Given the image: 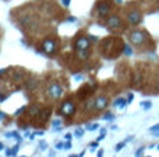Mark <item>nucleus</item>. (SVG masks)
I'll return each mask as SVG.
<instances>
[{
    "mask_svg": "<svg viewBox=\"0 0 159 157\" xmlns=\"http://www.w3.org/2000/svg\"><path fill=\"white\" fill-rule=\"evenodd\" d=\"M48 96L53 100L60 98V97L63 96V88L60 87L59 83H52V84L49 86V88H48Z\"/></svg>",
    "mask_w": 159,
    "mask_h": 157,
    "instance_id": "f257e3e1",
    "label": "nucleus"
},
{
    "mask_svg": "<svg viewBox=\"0 0 159 157\" xmlns=\"http://www.w3.org/2000/svg\"><path fill=\"white\" fill-rule=\"evenodd\" d=\"M144 41H145V34H144L143 31L135 30L130 34V42H131L133 45H141Z\"/></svg>",
    "mask_w": 159,
    "mask_h": 157,
    "instance_id": "f03ea898",
    "label": "nucleus"
},
{
    "mask_svg": "<svg viewBox=\"0 0 159 157\" xmlns=\"http://www.w3.org/2000/svg\"><path fill=\"white\" fill-rule=\"evenodd\" d=\"M75 48H77V51H87L89 48V39L87 37H80L75 41Z\"/></svg>",
    "mask_w": 159,
    "mask_h": 157,
    "instance_id": "7ed1b4c3",
    "label": "nucleus"
},
{
    "mask_svg": "<svg viewBox=\"0 0 159 157\" xmlns=\"http://www.w3.org/2000/svg\"><path fill=\"white\" fill-rule=\"evenodd\" d=\"M42 48H43V51L46 53L52 55V53H55V51H56V44L53 39H45L43 44H42Z\"/></svg>",
    "mask_w": 159,
    "mask_h": 157,
    "instance_id": "20e7f679",
    "label": "nucleus"
},
{
    "mask_svg": "<svg viewBox=\"0 0 159 157\" xmlns=\"http://www.w3.org/2000/svg\"><path fill=\"white\" fill-rule=\"evenodd\" d=\"M107 104H109V100H107V97L99 96L98 98L95 100V110H98V111L105 110V108L107 107Z\"/></svg>",
    "mask_w": 159,
    "mask_h": 157,
    "instance_id": "39448f33",
    "label": "nucleus"
},
{
    "mask_svg": "<svg viewBox=\"0 0 159 157\" xmlns=\"http://www.w3.org/2000/svg\"><path fill=\"white\" fill-rule=\"evenodd\" d=\"M74 111H75V105L73 104V102H64V104L61 105L60 112L64 114V115H73Z\"/></svg>",
    "mask_w": 159,
    "mask_h": 157,
    "instance_id": "423d86ee",
    "label": "nucleus"
},
{
    "mask_svg": "<svg viewBox=\"0 0 159 157\" xmlns=\"http://www.w3.org/2000/svg\"><path fill=\"white\" fill-rule=\"evenodd\" d=\"M106 24H107V28H110V30H116V28L120 27L121 21L117 16H112V17H109V20H107Z\"/></svg>",
    "mask_w": 159,
    "mask_h": 157,
    "instance_id": "0eeeda50",
    "label": "nucleus"
},
{
    "mask_svg": "<svg viewBox=\"0 0 159 157\" xmlns=\"http://www.w3.org/2000/svg\"><path fill=\"white\" fill-rule=\"evenodd\" d=\"M129 21L131 22L133 25H137L138 22L141 21V14H140V11H137V10L131 11V13L129 14Z\"/></svg>",
    "mask_w": 159,
    "mask_h": 157,
    "instance_id": "6e6552de",
    "label": "nucleus"
},
{
    "mask_svg": "<svg viewBox=\"0 0 159 157\" xmlns=\"http://www.w3.org/2000/svg\"><path fill=\"white\" fill-rule=\"evenodd\" d=\"M110 7L107 4H101L98 6V14H101V16H106L107 13H109Z\"/></svg>",
    "mask_w": 159,
    "mask_h": 157,
    "instance_id": "1a4fd4ad",
    "label": "nucleus"
},
{
    "mask_svg": "<svg viewBox=\"0 0 159 157\" xmlns=\"http://www.w3.org/2000/svg\"><path fill=\"white\" fill-rule=\"evenodd\" d=\"M126 104H127V101H126L124 98H117V100L115 101V105H116L117 108H123Z\"/></svg>",
    "mask_w": 159,
    "mask_h": 157,
    "instance_id": "9d476101",
    "label": "nucleus"
},
{
    "mask_svg": "<svg viewBox=\"0 0 159 157\" xmlns=\"http://www.w3.org/2000/svg\"><path fill=\"white\" fill-rule=\"evenodd\" d=\"M75 136H77V138H81V136L82 135H84V130H82V129H75Z\"/></svg>",
    "mask_w": 159,
    "mask_h": 157,
    "instance_id": "9b49d317",
    "label": "nucleus"
},
{
    "mask_svg": "<svg viewBox=\"0 0 159 157\" xmlns=\"http://www.w3.org/2000/svg\"><path fill=\"white\" fill-rule=\"evenodd\" d=\"M151 132H154V133H158V135H159V124H158V125H155L154 128H151Z\"/></svg>",
    "mask_w": 159,
    "mask_h": 157,
    "instance_id": "f8f14e48",
    "label": "nucleus"
},
{
    "mask_svg": "<svg viewBox=\"0 0 159 157\" xmlns=\"http://www.w3.org/2000/svg\"><path fill=\"white\" fill-rule=\"evenodd\" d=\"M124 145H126V142H123V143H119L117 146H116V150H117V152H120V150L124 147Z\"/></svg>",
    "mask_w": 159,
    "mask_h": 157,
    "instance_id": "ddd939ff",
    "label": "nucleus"
},
{
    "mask_svg": "<svg viewBox=\"0 0 159 157\" xmlns=\"http://www.w3.org/2000/svg\"><path fill=\"white\" fill-rule=\"evenodd\" d=\"M103 119H106V121H112V119H113V115H112V114H106V115L103 116Z\"/></svg>",
    "mask_w": 159,
    "mask_h": 157,
    "instance_id": "4468645a",
    "label": "nucleus"
},
{
    "mask_svg": "<svg viewBox=\"0 0 159 157\" xmlns=\"http://www.w3.org/2000/svg\"><path fill=\"white\" fill-rule=\"evenodd\" d=\"M143 105H144V108H151V102H149V101L143 102Z\"/></svg>",
    "mask_w": 159,
    "mask_h": 157,
    "instance_id": "2eb2a0df",
    "label": "nucleus"
},
{
    "mask_svg": "<svg viewBox=\"0 0 159 157\" xmlns=\"http://www.w3.org/2000/svg\"><path fill=\"white\" fill-rule=\"evenodd\" d=\"M96 128H99V125L93 124V125H91V126H89V128H88V129H89V130H95V129H96Z\"/></svg>",
    "mask_w": 159,
    "mask_h": 157,
    "instance_id": "dca6fc26",
    "label": "nucleus"
},
{
    "mask_svg": "<svg viewBox=\"0 0 159 157\" xmlns=\"http://www.w3.org/2000/svg\"><path fill=\"white\" fill-rule=\"evenodd\" d=\"M124 52H126L127 55H131V53H133L131 51H130V48H129V47H126V49H124Z\"/></svg>",
    "mask_w": 159,
    "mask_h": 157,
    "instance_id": "f3484780",
    "label": "nucleus"
},
{
    "mask_svg": "<svg viewBox=\"0 0 159 157\" xmlns=\"http://www.w3.org/2000/svg\"><path fill=\"white\" fill-rule=\"evenodd\" d=\"M64 138H66V140H71V139H73V138H71V133H67Z\"/></svg>",
    "mask_w": 159,
    "mask_h": 157,
    "instance_id": "a211bd4d",
    "label": "nucleus"
},
{
    "mask_svg": "<svg viewBox=\"0 0 159 157\" xmlns=\"http://www.w3.org/2000/svg\"><path fill=\"white\" fill-rule=\"evenodd\" d=\"M64 147H66V149H70V147H71V145H70V140H67V143H64Z\"/></svg>",
    "mask_w": 159,
    "mask_h": 157,
    "instance_id": "6ab92c4d",
    "label": "nucleus"
},
{
    "mask_svg": "<svg viewBox=\"0 0 159 157\" xmlns=\"http://www.w3.org/2000/svg\"><path fill=\"white\" fill-rule=\"evenodd\" d=\"M133 101V94H129V98H127V102H131Z\"/></svg>",
    "mask_w": 159,
    "mask_h": 157,
    "instance_id": "aec40b11",
    "label": "nucleus"
},
{
    "mask_svg": "<svg viewBox=\"0 0 159 157\" xmlns=\"http://www.w3.org/2000/svg\"><path fill=\"white\" fill-rule=\"evenodd\" d=\"M63 4L64 6H69L70 4V0H63Z\"/></svg>",
    "mask_w": 159,
    "mask_h": 157,
    "instance_id": "412c9836",
    "label": "nucleus"
},
{
    "mask_svg": "<svg viewBox=\"0 0 159 157\" xmlns=\"http://www.w3.org/2000/svg\"><path fill=\"white\" fill-rule=\"evenodd\" d=\"M63 146H64L63 143H57V146H56V147H57V149H61V147H63Z\"/></svg>",
    "mask_w": 159,
    "mask_h": 157,
    "instance_id": "4be33fe9",
    "label": "nucleus"
},
{
    "mask_svg": "<svg viewBox=\"0 0 159 157\" xmlns=\"http://www.w3.org/2000/svg\"><path fill=\"white\" fill-rule=\"evenodd\" d=\"M102 155H103V150H99V153H98V157H102Z\"/></svg>",
    "mask_w": 159,
    "mask_h": 157,
    "instance_id": "5701e85b",
    "label": "nucleus"
},
{
    "mask_svg": "<svg viewBox=\"0 0 159 157\" xmlns=\"http://www.w3.org/2000/svg\"><path fill=\"white\" fill-rule=\"evenodd\" d=\"M91 146H92V147H96V146H98V142H93V143L91 145Z\"/></svg>",
    "mask_w": 159,
    "mask_h": 157,
    "instance_id": "b1692460",
    "label": "nucleus"
},
{
    "mask_svg": "<svg viewBox=\"0 0 159 157\" xmlns=\"http://www.w3.org/2000/svg\"><path fill=\"white\" fill-rule=\"evenodd\" d=\"M70 157H78V156H75V155H70Z\"/></svg>",
    "mask_w": 159,
    "mask_h": 157,
    "instance_id": "393cba45",
    "label": "nucleus"
},
{
    "mask_svg": "<svg viewBox=\"0 0 159 157\" xmlns=\"http://www.w3.org/2000/svg\"><path fill=\"white\" fill-rule=\"evenodd\" d=\"M2 147H3V146H2V143H0V150H2Z\"/></svg>",
    "mask_w": 159,
    "mask_h": 157,
    "instance_id": "a878e982",
    "label": "nucleus"
},
{
    "mask_svg": "<svg viewBox=\"0 0 159 157\" xmlns=\"http://www.w3.org/2000/svg\"><path fill=\"white\" fill-rule=\"evenodd\" d=\"M158 90H159V86H158Z\"/></svg>",
    "mask_w": 159,
    "mask_h": 157,
    "instance_id": "bb28decb",
    "label": "nucleus"
},
{
    "mask_svg": "<svg viewBox=\"0 0 159 157\" xmlns=\"http://www.w3.org/2000/svg\"><path fill=\"white\" fill-rule=\"evenodd\" d=\"M117 2H120V0H117Z\"/></svg>",
    "mask_w": 159,
    "mask_h": 157,
    "instance_id": "cd10ccee",
    "label": "nucleus"
},
{
    "mask_svg": "<svg viewBox=\"0 0 159 157\" xmlns=\"http://www.w3.org/2000/svg\"><path fill=\"white\" fill-rule=\"evenodd\" d=\"M158 147H159V146H158Z\"/></svg>",
    "mask_w": 159,
    "mask_h": 157,
    "instance_id": "c85d7f7f",
    "label": "nucleus"
}]
</instances>
